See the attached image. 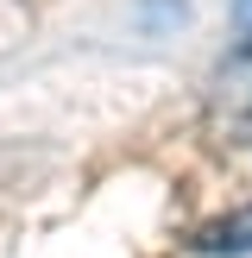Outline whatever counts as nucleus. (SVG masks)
Here are the masks:
<instances>
[{"label": "nucleus", "mask_w": 252, "mask_h": 258, "mask_svg": "<svg viewBox=\"0 0 252 258\" xmlns=\"http://www.w3.org/2000/svg\"><path fill=\"white\" fill-rule=\"evenodd\" d=\"M196 246L202 252H252V208H239V214H227V221L202 227Z\"/></svg>", "instance_id": "nucleus-1"}]
</instances>
